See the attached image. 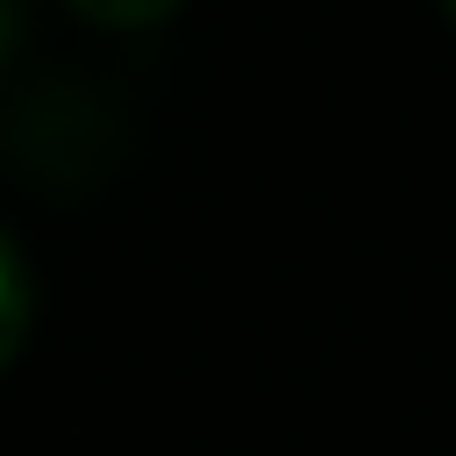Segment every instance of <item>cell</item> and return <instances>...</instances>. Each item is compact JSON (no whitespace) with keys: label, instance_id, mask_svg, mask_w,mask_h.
<instances>
[{"label":"cell","instance_id":"obj_2","mask_svg":"<svg viewBox=\"0 0 456 456\" xmlns=\"http://www.w3.org/2000/svg\"><path fill=\"white\" fill-rule=\"evenodd\" d=\"M86 21H107V28H150V21H164L178 0H71Z\"/></svg>","mask_w":456,"mask_h":456},{"label":"cell","instance_id":"obj_4","mask_svg":"<svg viewBox=\"0 0 456 456\" xmlns=\"http://www.w3.org/2000/svg\"><path fill=\"white\" fill-rule=\"evenodd\" d=\"M0 36H7V7H0Z\"/></svg>","mask_w":456,"mask_h":456},{"label":"cell","instance_id":"obj_3","mask_svg":"<svg viewBox=\"0 0 456 456\" xmlns=\"http://www.w3.org/2000/svg\"><path fill=\"white\" fill-rule=\"evenodd\" d=\"M442 7H449V21H456V0H442Z\"/></svg>","mask_w":456,"mask_h":456},{"label":"cell","instance_id":"obj_1","mask_svg":"<svg viewBox=\"0 0 456 456\" xmlns=\"http://www.w3.org/2000/svg\"><path fill=\"white\" fill-rule=\"evenodd\" d=\"M28 306H36V292H28L21 249L0 235V370H7V356L21 349V335H28Z\"/></svg>","mask_w":456,"mask_h":456}]
</instances>
